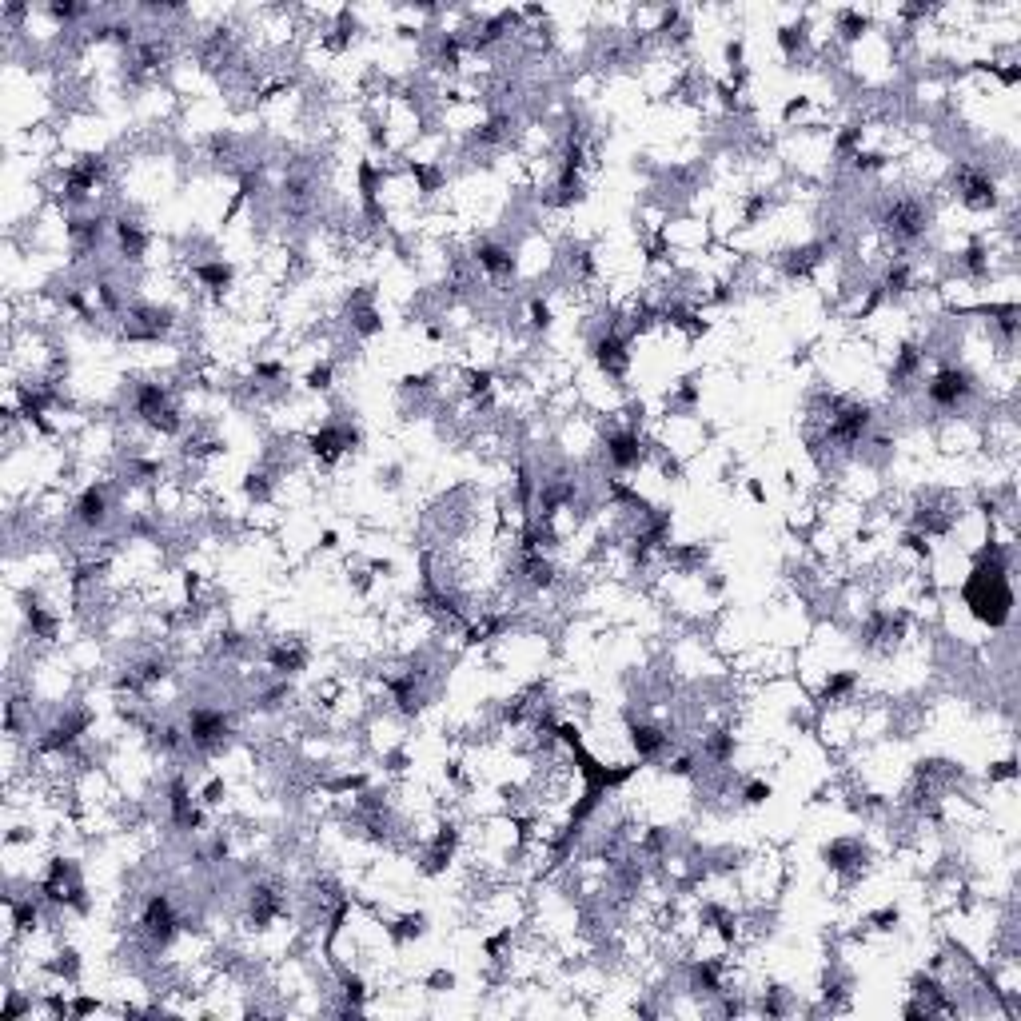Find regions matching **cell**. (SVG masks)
Masks as SVG:
<instances>
[{
    "label": "cell",
    "mask_w": 1021,
    "mask_h": 1021,
    "mask_svg": "<svg viewBox=\"0 0 1021 1021\" xmlns=\"http://www.w3.org/2000/svg\"><path fill=\"white\" fill-rule=\"evenodd\" d=\"M966 603L970 611L990 623V627H1002L1010 619V607H1014V591H1010V563H1006V551L990 539L978 567L970 571V583H966Z\"/></svg>",
    "instance_id": "6da1fadb"
},
{
    "label": "cell",
    "mask_w": 1021,
    "mask_h": 1021,
    "mask_svg": "<svg viewBox=\"0 0 1021 1021\" xmlns=\"http://www.w3.org/2000/svg\"><path fill=\"white\" fill-rule=\"evenodd\" d=\"M974 395V375L966 371V367H942L930 383H926V399L934 403V407H942V411H958L966 399Z\"/></svg>",
    "instance_id": "7a4b0ae2"
},
{
    "label": "cell",
    "mask_w": 1021,
    "mask_h": 1021,
    "mask_svg": "<svg viewBox=\"0 0 1021 1021\" xmlns=\"http://www.w3.org/2000/svg\"><path fill=\"white\" fill-rule=\"evenodd\" d=\"M228 738V714L224 710H208V706H196L192 718H188V742L196 746H220Z\"/></svg>",
    "instance_id": "3957f363"
},
{
    "label": "cell",
    "mask_w": 1021,
    "mask_h": 1021,
    "mask_svg": "<svg viewBox=\"0 0 1021 1021\" xmlns=\"http://www.w3.org/2000/svg\"><path fill=\"white\" fill-rule=\"evenodd\" d=\"M607 459L619 471H635L643 463V435H639V427H623V431L607 435Z\"/></svg>",
    "instance_id": "277c9868"
},
{
    "label": "cell",
    "mask_w": 1021,
    "mask_h": 1021,
    "mask_svg": "<svg viewBox=\"0 0 1021 1021\" xmlns=\"http://www.w3.org/2000/svg\"><path fill=\"white\" fill-rule=\"evenodd\" d=\"M72 515H76L80 527H104V519H108V491H104V483L84 487V495L76 499Z\"/></svg>",
    "instance_id": "5b68a950"
},
{
    "label": "cell",
    "mask_w": 1021,
    "mask_h": 1021,
    "mask_svg": "<svg viewBox=\"0 0 1021 1021\" xmlns=\"http://www.w3.org/2000/svg\"><path fill=\"white\" fill-rule=\"evenodd\" d=\"M667 742H671V734L659 730V726H651V722H635V726H631V746H635L639 758H659V754L667 750Z\"/></svg>",
    "instance_id": "8992f818"
},
{
    "label": "cell",
    "mask_w": 1021,
    "mask_h": 1021,
    "mask_svg": "<svg viewBox=\"0 0 1021 1021\" xmlns=\"http://www.w3.org/2000/svg\"><path fill=\"white\" fill-rule=\"evenodd\" d=\"M308 387H312V391H328V387H332V363L312 367V371H308Z\"/></svg>",
    "instance_id": "52a82bcc"
},
{
    "label": "cell",
    "mask_w": 1021,
    "mask_h": 1021,
    "mask_svg": "<svg viewBox=\"0 0 1021 1021\" xmlns=\"http://www.w3.org/2000/svg\"><path fill=\"white\" fill-rule=\"evenodd\" d=\"M990 778H1014V762H998V770H990Z\"/></svg>",
    "instance_id": "ba28073f"
}]
</instances>
